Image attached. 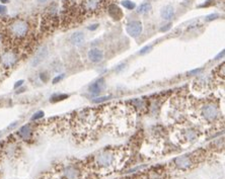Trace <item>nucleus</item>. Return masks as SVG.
Instances as JSON below:
<instances>
[{
    "mask_svg": "<svg viewBox=\"0 0 225 179\" xmlns=\"http://www.w3.org/2000/svg\"><path fill=\"white\" fill-rule=\"evenodd\" d=\"M28 31V24L22 19H16L9 25V33L12 37L21 39L27 36Z\"/></svg>",
    "mask_w": 225,
    "mask_h": 179,
    "instance_id": "nucleus-1",
    "label": "nucleus"
},
{
    "mask_svg": "<svg viewBox=\"0 0 225 179\" xmlns=\"http://www.w3.org/2000/svg\"><path fill=\"white\" fill-rule=\"evenodd\" d=\"M17 62V56L13 52H4L3 54L0 56V63L3 67L10 68L16 64Z\"/></svg>",
    "mask_w": 225,
    "mask_h": 179,
    "instance_id": "nucleus-2",
    "label": "nucleus"
},
{
    "mask_svg": "<svg viewBox=\"0 0 225 179\" xmlns=\"http://www.w3.org/2000/svg\"><path fill=\"white\" fill-rule=\"evenodd\" d=\"M142 24L140 21H132L127 24L126 30L131 37H138L142 33Z\"/></svg>",
    "mask_w": 225,
    "mask_h": 179,
    "instance_id": "nucleus-3",
    "label": "nucleus"
},
{
    "mask_svg": "<svg viewBox=\"0 0 225 179\" xmlns=\"http://www.w3.org/2000/svg\"><path fill=\"white\" fill-rule=\"evenodd\" d=\"M102 2L103 0H83L82 4H83V8L86 11L94 12V11H97L100 8Z\"/></svg>",
    "mask_w": 225,
    "mask_h": 179,
    "instance_id": "nucleus-4",
    "label": "nucleus"
},
{
    "mask_svg": "<svg viewBox=\"0 0 225 179\" xmlns=\"http://www.w3.org/2000/svg\"><path fill=\"white\" fill-rule=\"evenodd\" d=\"M47 56H48V49L47 48L41 49V50L37 53L36 56H34L33 61H31V66H33V67H37V66H39L41 63L45 61V59L47 58Z\"/></svg>",
    "mask_w": 225,
    "mask_h": 179,
    "instance_id": "nucleus-5",
    "label": "nucleus"
},
{
    "mask_svg": "<svg viewBox=\"0 0 225 179\" xmlns=\"http://www.w3.org/2000/svg\"><path fill=\"white\" fill-rule=\"evenodd\" d=\"M88 59L92 63H99L103 61V52L99 49H91L88 52Z\"/></svg>",
    "mask_w": 225,
    "mask_h": 179,
    "instance_id": "nucleus-6",
    "label": "nucleus"
},
{
    "mask_svg": "<svg viewBox=\"0 0 225 179\" xmlns=\"http://www.w3.org/2000/svg\"><path fill=\"white\" fill-rule=\"evenodd\" d=\"M105 86H106L105 79L100 78V79H99L94 83H92V84L89 86V91H90L92 94H99L103 90Z\"/></svg>",
    "mask_w": 225,
    "mask_h": 179,
    "instance_id": "nucleus-7",
    "label": "nucleus"
},
{
    "mask_svg": "<svg viewBox=\"0 0 225 179\" xmlns=\"http://www.w3.org/2000/svg\"><path fill=\"white\" fill-rule=\"evenodd\" d=\"M109 14L111 15V17H112L114 19H117V21L121 19L123 16L122 10L120 9L119 6H117L115 4H112L109 6Z\"/></svg>",
    "mask_w": 225,
    "mask_h": 179,
    "instance_id": "nucleus-8",
    "label": "nucleus"
},
{
    "mask_svg": "<svg viewBox=\"0 0 225 179\" xmlns=\"http://www.w3.org/2000/svg\"><path fill=\"white\" fill-rule=\"evenodd\" d=\"M97 162L102 166H108L112 162V156L109 153H103L97 158Z\"/></svg>",
    "mask_w": 225,
    "mask_h": 179,
    "instance_id": "nucleus-9",
    "label": "nucleus"
},
{
    "mask_svg": "<svg viewBox=\"0 0 225 179\" xmlns=\"http://www.w3.org/2000/svg\"><path fill=\"white\" fill-rule=\"evenodd\" d=\"M175 164L181 169H187L191 165V160H190L189 156H181V157L175 159Z\"/></svg>",
    "mask_w": 225,
    "mask_h": 179,
    "instance_id": "nucleus-10",
    "label": "nucleus"
},
{
    "mask_svg": "<svg viewBox=\"0 0 225 179\" xmlns=\"http://www.w3.org/2000/svg\"><path fill=\"white\" fill-rule=\"evenodd\" d=\"M174 15V7L171 6V5H167L161 10V17L164 19V21H169L171 19Z\"/></svg>",
    "mask_w": 225,
    "mask_h": 179,
    "instance_id": "nucleus-11",
    "label": "nucleus"
},
{
    "mask_svg": "<svg viewBox=\"0 0 225 179\" xmlns=\"http://www.w3.org/2000/svg\"><path fill=\"white\" fill-rule=\"evenodd\" d=\"M70 41L72 44L75 46L81 45L82 43L84 42V34H83L81 31H77V33L72 34V36L70 37Z\"/></svg>",
    "mask_w": 225,
    "mask_h": 179,
    "instance_id": "nucleus-12",
    "label": "nucleus"
},
{
    "mask_svg": "<svg viewBox=\"0 0 225 179\" xmlns=\"http://www.w3.org/2000/svg\"><path fill=\"white\" fill-rule=\"evenodd\" d=\"M204 114L208 120H212V118L215 117V115L217 114V108L213 105H208L204 109Z\"/></svg>",
    "mask_w": 225,
    "mask_h": 179,
    "instance_id": "nucleus-13",
    "label": "nucleus"
},
{
    "mask_svg": "<svg viewBox=\"0 0 225 179\" xmlns=\"http://www.w3.org/2000/svg\"><path fill=\"white\" fill-rule=\"evenodd\" d=\"M31 126H28V125L24 126L18 131L19 137H21V139H24V140H27V139L30 138L31 137Z\"/></svg>",
    "mask_w": 225,
    "mask_h": 179,
    "instance_id": "nucleus-14",
    "label": "nucleus"
},
{
    "mask_svg": "<svg viewBox=\"0 0 225 179\" xmlns=\"http://www.w3.org/2000/svg\"><path fill=\"white\" fill-rule=\"evenodd\" d=\"M64 173H65V176L68 179H74L77 176V174H78V171H77L74 167H67V168L65 169Z\"/></svg>",
    "mask_w": 225,
    "mask_h": 179,
    "instance_id": "nucleus-15",
    "label": "nucleus"
},
{
    "mask_svg": "<svg viewBox=\"0 0 225 179\" xmlns=\"http://www.w3.org/2000/svg\"><path fill=\"white\" fill-rule=\"evenodd\" d=\"M150 9H151V4L148 3V2H146V3L141 4L140 6L138 7L137 12L138 13H146V12H148Z\"/></svg>",
    "mask_w": 225,
    "mask_h": 179,
    "instance_id": "nucleus-16",
    "label": "nucleus"
},
{
    "mask_svg": "<svg viewBox=\"0 0 225 179\" xmlns=\"http://www.w3.org/2000/svg\"><path fill=\"white\" fill-rule=\"evenodd\" d=\"M122 5L126 9H134L135 8V3L130 1V0H124V1H122Z\"/></svg>",
    "mask_w": 225,
    "mask_h": 179,
    "instance_id": "nucleus-17",
    "label": "nucleus"
},
{
    "mask_svg": "<svg viewBox=\"0 0 225 179\" xmlns=\"http://www.w3.org/2000/svg\"><path fill=\"white\" fill-rule=\"evenodd\" d=\"M43 117H44V112H43V111H38V112H36V113L33 115V117H31V120H40V118H42Z\"/></svg>",
    "mask_w": 225,
    "mask_h": 179,
    "instance_id": "nucleus-18",
    "label": "nucleus"
},
{
    "mask_svg": "<svg viewBox=\"0 0 225 179\" xmlns=\"http://www.w3.org/2000/svg\"><path fill=\"white\" fill-rule=\"evenodd\" d=\"M151 46H147V47H144L142 50L140 51V55H144L145 53H147V52H149L150 50H151Z\"/></svg>",
    "mask_w": 225,
    "mask_h": 179,
    "instance_id": "nucleus-19",
    "label": "nucleus"
},
{
    "mask_svg": "<svg viewBox=\"0 0 225 179\" xmlns=\"http://www.w3.org/2000/svg\"><path fill=\"white\" fill-rule=\"evenodd\" d=\"M63 77H64V75H61V76H57L56 78H54L53 83H54V84H55V83H58V81H60V80H61Z\"/></svg>",
    "mask_w": 225,
    "mask_h": 179,
    "instance_id": "nucleus-20",
    "label": "nucleus"
},
{
    "mask_svg": "<svg viewBox=\"0 0 225 179\" xmlns=\"http://www.w3.org/2000/svg\"><path fill=\"white\" fill-rule=\"evenodd\" d=\"M22 84H24V81H22V80H19V81H17V82L15 83V85H14V88L19 87V86H21Z\"/></svg>",
    "mask_w": 225,
    "mask_h": 179,
    "instance_id": "nucleus-21",
    "label": "nucleus"
},
{
    "mask_svg": "<svg viewBox=\"0 0 225 179\" xmlns=\"http://www.w3.org/2000/svg\"><path fill=\"white\" fill-rule=\"evenodd\" d=\"M41 79H42L44 82L47 81V80H48V76H46V73H42V74H41Z\"/></svg>",
    "mask_w": 225,
    "mask_h": 179,
    "instance_id": "nucleus-22",
    "label": "nucleus"
},
{
    "mask_svg": "<svg viewBox=\"0 0 225 179\" xmlns=\"http://www.w3.org/2000/svg\"><path fill=\"white\" fill-rule=\"evenodd\" d=\"M6 12V7L3 5H0V13H5Z\"/></svg>",
    "mask_w": 225,
    "mask_h": 179,
    "instance_id": "nucleus-23",
    "label": "nucleus"
},
{
    "mask_svg": "<svg viewBox=\"0 0 225 179\" xmlns=\"http://www.w3.org/2000/svg\"><path fill=\"white\" fill-rule=\"evenodd\" d=\"M106 96H105V97H100L99 99H96L94 100V102H102V101H103V100H106Z\"/></svg>",
    "mask_w": 225,
    "mask_h": 179,
    "instance_id": "nucleus-24",
    "label": "nucleus"
},
{
    "mask_svg": "<svg viewBox=\"0 0 225 179\" xmlns=\"http://www.w3.org/2000/svg\"><path fill=\"white\" fill-rule=\"evenodd\" d=\"M171 24H168L165 27H162V28H161V31H166L167 30H169V28H171Z\"/></svg>",
    "mask_w": 225,
    "mask_h": 179,
    "instance_id": "nucleus-25",
    "label": "nucleus"
},
{
    "mask_svg": "<svg viewBox=\"0 0 225 179\" xmlns=\"http://www.w3.org/2000/svg\"><path fill=\"white\" fill-rule=\"evenodd\" d=\"M218 15L217 14H213V15H209L208 16V18H207V21H211V19H214V18H216Z\"/></svg>",
    "mask_w": 225,
    "mask_h": 179,
    "instance_id": "nucleus-26",
    "label": "nucleus"
},
{
    "mask_svg": "<svg viewBox=\"0 0 225 179\" xmlns=\"http://www.w3.org/2000/svg\"><path fill=\"white\" fill-rule=\"evenodd\" d=\"M94 25V27H89L88 28H89V30H96V28L97 27V24H93Z\"/></svg>",
    "mask_w": 225,
    "mask_h": 179,
    "instance_id": "nucleus-27",
    "label": "nucleus"
},
{
    "mask_svg": "<svg viewBox=\"0 0 225 179\" xmlns=\"http://www.w3.org/2000/svg\"><path fill=\"white\" fill-rule=\"evenodd\" d=\"M16 125H17V123H12V125H11V126H9V129L15 128V126H16Z\"/></svg>",
    "mask_w": 225,
    "mask_h": 179,
    "instance_id": "nucleus-28",
    "label": "nucleus"
},
{
    "mask_svg": "<svg viewBox=\"0 0 225 179\" xmlns=\"http://www.w3.org/2000/svg\"><path fill=\"white\" fill-rule=\"evenodd\" d=\"M37 1L39 2V3H45V2H47L48 0H37Z\"/></svg>",
    "mask_w": 225,
    "mask_h": 179,
    "instance_id": "nucleus-29",
    "label": "nucleus"
},
{
    "mask_svg": "<svg viewBox=\"0 0 225 179\" xmlns=\"http://www.w3.org/2000/svg\"><path fill=\"white\" fill-rule=\"evenodd\" d=\"M0 1H1L2 3H6V2H8L9 0H0Z\"/></svg>",
    "mask_w": 225,
    "mask_h": 179,
    "instance_id": "nucleus-30",
    "label": "nucleus"
},
{
    "mask_svg": "<svg viewBox=\"0 0 225 179\" xmlns=\"http://www.w3.org/2000/svg\"><path fill=\"white\" fill-rule=\"evenodd\" d=\"M0 137H1V132H0Z\"/></svg>",
    "mask_w": 225,
    "mask_h": 179,
    "instance_id": "nucleus-31",
    "label": "nucleus"
}]
</instances>
